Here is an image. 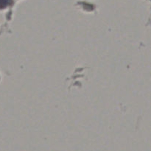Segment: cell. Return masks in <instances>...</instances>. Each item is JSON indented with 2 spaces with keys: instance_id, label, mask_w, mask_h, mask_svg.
Returning <instances> with one entry per match:
<instances>
[{
  "instance_id": "6da1fadb",
  "label": "cell",
  "mask_w": 151,
  "mask_h": 151,
  "mask_svg": "<svg viewBox=\"0 0 151 151\" xmlns=\"http://www.w3.org/2000/svg\"><path fill=\"white\" fill-rule=\"evenodd\" d=\"M10 2V0H0V9H3L7 7Z\"/></svg>"
}]
</instances>
